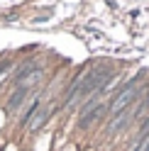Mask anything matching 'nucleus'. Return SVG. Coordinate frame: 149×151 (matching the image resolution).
I'll list each match as a JSON object with an SVG mask.
<instances>
[{"instance_id": "1", "label": "nucleus", "mask_w": 149, "mask_h": 151, "mask_svg": "<svg viewBox=\"0 0 149 151\" xmlns=\"http://www.w3.org/2000/svg\"><path fill=\"white\" fill-rule=\"evenodd\" d=\"M115 76H113V68L110 66H95L93 71H88L83 78H78L76 83L71 86V90L66 93V98H64V105H76L78 100H88L93 93H98L100 88H105L110 81H113Z\"/></svg>"}, {"instance_id": "2", "label": "nucleus", "mask_w": 149, "mask_h": 151, "mask_svg": "<svg viewBox=\"0 0 149 151\" xmlns=\"http://www.w3.org/2000/svg\"><path fill=\"white\" fill-rule=\"evenodd\" d=\"M142 86H144V83H142V76H137V78H132L125 88H120L115 95H113V100H110V105H108V115H105V117L113 119V117H117L122 110H127V107L137 100V95L142 93Z\"/></svg>"}, {"instance_id": "3", "label": "nucleus", "mask_w": 149, "mask_h": 151, "mask_svg": "<svg viewBox=\"0 0 149 151\" xmlns=\"http://www.w3.org/2000/svg\"><path fill=\"white\" fill-rule=\"evenodd\" d=\"M30 90H32V88H25V86H20V88H17V90L12 93V95H10V100H7V107H5V110H7V112H15L17 107L22 105V100L27 98V93H30Z\"/></svg>"}, {"instance_id": "4", "label": "nucleus", "mask_w": 149, "mask_h": 151, "mask_svg": "<svg viewBox=\"0 0 149 151\" xmlns=\"http://www.w3.org/2000/svg\"><path fill=\"white\" fill-rule=\"evenodd\" d=\"M34 115H37L34 119H30V122H27V129H30V132H37V129H39L46 119H49V115H51V107H42V110H37Z\"/></svg>"}]
</instances>
